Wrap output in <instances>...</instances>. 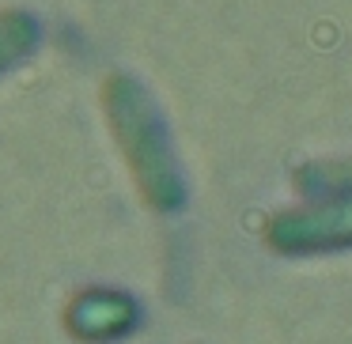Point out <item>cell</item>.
<instances>
[{
	"mask_svg": "<svg viewBox=\"0 0 352 344\" xmlns=\"http://www.w3.org/2000/svg\"><path fill=\"white\" fill-rule=\"evenodd\" d=\"M38 42V23L23 8H0V72L27 57Z\"/></svg>",
	"mask_w": 352,
	"mask_h": 344,
	"instance_id": "cell-2",
	"label": "cell"
},
{
	"mask_svg": "<svg viewBox=\"0 0 352 344\" xmlns=\"http://www.w3.org/2000/svg\"><path fill=\"white\" fill-rule=\"evenodd\" d=\"M102 99H107V114L114 122V133L129 155L133 170L140 174V182L148 185L152 197H163L170 190V159L148 95L129 76H110L102 87Z\"/></svg>",
	"mask_w": 352,
	"mask_h": 344,
	"instance_id": "cell-1",
	"label": "cell"
}]
</instances>
